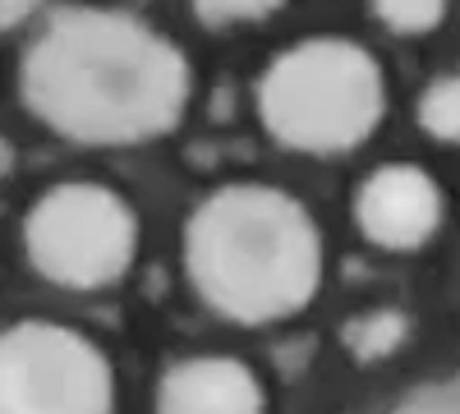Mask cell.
<instances>
[{
  "label": "cell",
  "instance_id": "cell-4",
  "mask_svg": "<svg viewBox=\"0 0 460 414\" xmlns=\"http://www.w3.org/2000/svg\"><path fill=\"white\" fill-rule=\"evenodd\" d=\"M111 383L74 331L28 322L0 336V414H106Z\"/></svg>",
  "mask_w": 460,
  "mask_h": 414
},
{
  "label": "cell",
  "instance_id": "cell-7",
  "mask_svg": "<svg viewBox=\"0 0 460 414\" xmlns=\"http://www.w3.org/2000/svg\"><path fill=\"white\" fill-rule=\"evenodd\" d=\"M162 414H258V387L230 359H194L166 378Z\"/></svg>",
  "mask_w": 460,
  "mask_h": 414
},
{
  "label": "cell",
  "instance_id": "cell-2",
  "mask_svg": "<svg viewBox=\"0 0 460 414\" xmlns=\"http://www.w3.org/2000/svg\"><path fill=\"white\" fill-rule=\"evenodd\" d=\"M189 268L226 313L272 318L314 290L318 235L281 194L226 189L189 225Z\"/></svg>",
  "mask_w": 460,
  "mask_h": 414
},
{
  "label": "cell",
  "instance_id": "cell-6",
  "mask_svg": "<svg viewBox=\"0 0 460 414\" xmlns=\"http://www.w3.org/2000/svg\"><path fill=\"white\" fill-rule=\"evenodd\" d=\"M359 221L377 244H396V249L419 244L438 221L433 180L410 171V166H392V171L373 175L364 198H359Z\"/></svg>",
  "mask_w": 460,
  "mask_h": 414
},
{
  "label": "cell",
  "instance_id": "cell-5",
  "mask_svg": "<svg viewBox=\"0 0 460 414\" xmlns=\"http://www.w3.org/2000/svg\"><path fill=\"white\" fill-rule=\"evenodd\" d=\"M28 249L47 277L65 286H102L129 262L134 221L106 189L69 184L37 203L28 221Z\"/></svg>",
  "mask_w": 460,
  "mask_h": 414
},
{
  "label": "cell",
  "instance_id": "cell-9",
  "mask_svg": "<svg viewBox=\"0 0 460 414\" xmlns=\"http://www.w3.org/2000/svg\"><path fill=\"white\" fill-rule=\"evenodd\" d=\"M382 19L396 28H429L438 23V5H382Z\"/></svg>",
  "mask_w": 460,
  "mask_h": 414
},
{
  "label": "cell",
  "instance_id": "cell-1",
  "mask_svg": "<svg viewBox=\"0 0 460 414\" xmlns=\"http://www.w3.org/2000/svg\"><path fill=\"white\" fill-rule=\"evenodd\" d=\"M28 92L74 134L125 138L171 120L180 65L166 42L120 19H65L28 60Z\"/></svg>",
  "mask_w": 460,
  "mask_h": 414
},
{
  "label": "cell",
  "instance_id": "cell-8",
  "mask_svg": "<svg viewBox=\"0 0 460 414\" xmlns=\"http://www.w3.org/2000/svg\"><path fill=\"white\" fill-rule=\"evenodd\" d=\"M424 125H429L438 138H460V79L438 84V88L424 97Z\"/></svg>",
  "mask_w": 460,
  "mask_h": 414
},
{
  "label": "cell",
  "instance_id": "cell-3",
  "mask_svg": "<svg viewBox=\"0 0 460 414\" xmlns=\"http://www.w3.org/2000/svg\"><path fill=\"white\" fill-rule=\"evenodd\" d=\"M262 110L286 143L345 147L377 116V74L368 56L341 42L290 51L262 84Z\"/></svg>",
  "mask_w": 460,
  "mask_h": 414
}]
</instances>
